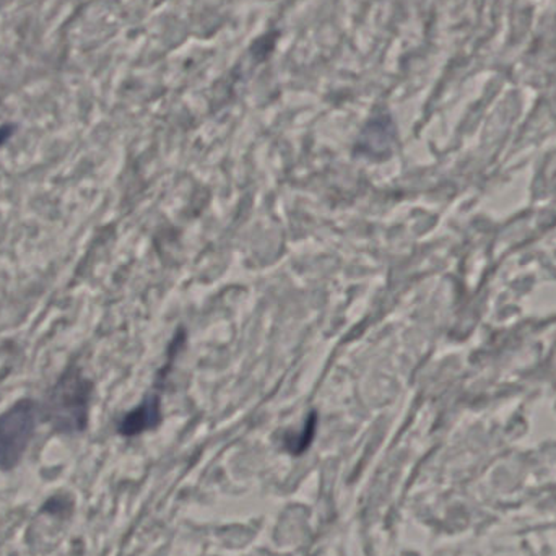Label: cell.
<instances>
[{"mask_svg": "<svg viewBox=\"0 0 556 556\" xmlns=\"http://www.w3.org/2000/svg\"><path fill=\"white\" fill-rule=\"evenodd\" d=\"M36 420L38 407L29 399L16 402L0 415V469L12 470L18 466L35 434Z\"/></svg>", "mask_w": 556, "mask_h": 556, "instance_id": "7a4b0ae2", "label": "cell"}, {"mask_svg": "<svg viewBox=\"0 0 556 556\" xmlns=\"http://www.w3.org/2000/svg\"><path fill=\"white\" fill-rule=\"evenodd\" d=\"M160 424L159 397H150L121 421L119 431L126 437L142 433Z\"/></svg>", "mask_w": 556, "mask_h": 556, "instance_id": "3957f363", "label": "cell"}, {"mask_svg": "<svg viewBox=\"0 0 556 556\" xmlns=\"http://www.w3.org/2000/svg\"><path fill=\"white\" fill-rule=\"evenodd\" d=\"M91 384L78 369H67L52 389L48 402V418L55 430L77 433L88 421Z\"/></svg>", "mask_w": 556, "mask_h": 556, "instance_id": "6da1fadb", "label": "cell"}]
</instances>
